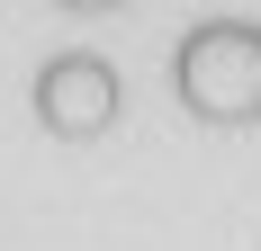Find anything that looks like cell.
<instances>
[{"label": "cell", "instance_id": "cell-1", "mask_svg": "<svg viewBox=\"0 0 261 251\" xmlns=\"http://www.w3.org/2000/svg\"><path fill=\"white\" fill-rule=\"evenodd\" d=\"M171 99L198 125H261V18H189L171 45Z\"/></svg>", "mask_w": 261, "mask_h": 251}, {"label": "cell", "instance_id": "cell-2", "mask_svg": "<svg viewBox=\"0 0 261 251\" xmlns=\"http://www.w3.org/2000/svg\"><path fill=\"white\" fill-rule=\"evenodd\" d=\"M27 108H36V125L54 144H99L117 125V108H126V81H117V63L99 45H54L27 72Z\"/></svg>", "mask_w": 261, "mask_h": 251}, {"label": "cell", "instance_id": "cell-3", "mask_svg": "<svg viewBox=\"0 0 261 251\" xmlns=\"http://www.w3.org/2000/svg\"><path fill=\"white\" fill-rule=\"evenodd\" d=\"M54 9H63V18H81V27H99V18H126L135 0H54Z\"/></svg>", "mask_w": 261, "mask_h": 251}]
</instances>
